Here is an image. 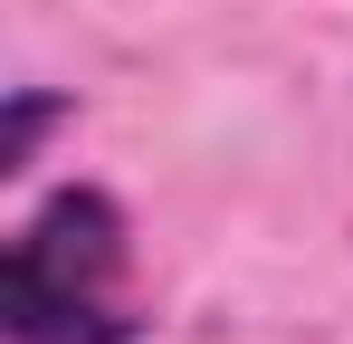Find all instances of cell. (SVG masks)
<instances>
[{
  "mask_svg": "<svg viewBox=\"0 0 353 344\" xmlns=\"http://www.w3.org/2000/svg\"><path fill=\"white\" fill-rule=\"evenodd\" d=\"M0 325L10 344H134L143 316L124 306V211L115 191L67 182L19 239L0 249Z\"/></svg>",
  "mask_w": 353,
  "mask_h": 344,
  "instance_id": "obj_1",
  "label": "cell"
},
{
  "mask_svg": "<svg viewBox=\"0 0 353 344\" xmlns=\"http://www.w3.org/2000/svg\"><path fill=\"white\" fill-rule=\"evenodd\" d=\"M58 96H10V144H0V163H29V153H39V134H48V124H58Z\"/></svg>",
  "mask_w": 353,
  "mask_h": 344,
  "instance_id": "obj_2",
  "label": "cell"
}]
</instances>
